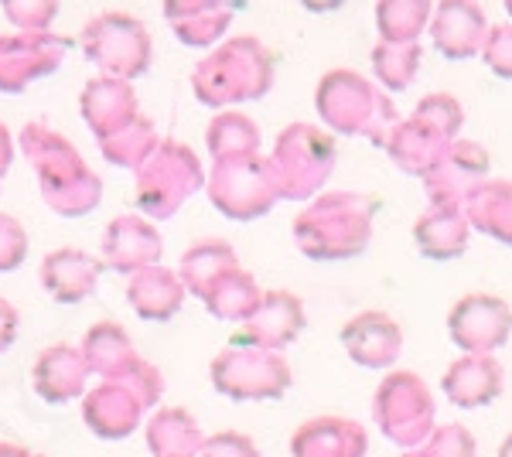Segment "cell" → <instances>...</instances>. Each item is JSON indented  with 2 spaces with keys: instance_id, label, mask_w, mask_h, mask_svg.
Wrapping results in <instances>:
<instances>
[{
  "instance_id": "4316f807",
  "label": "cell",
  "mask_w": 512,
  "mask_h": 457,
  "mask_svg": "<svg viewBox=\"0 0 512 457\" xmlns=\"http://www.w3.org/2000/svg\"><path fill=\"white\" fill-rule=\"evenodd\" d=\"M420 457H478L475 434L465 423H437L427 444L417 451Z\"/></svg>"
},
{
  "instance_id": "ffe728a7",
  "label": "cell",
  "mask_w": 512,
  "mask_h": 457,
  "mask_svg": "<svg viewBox=\"0 0 512 457\" xmlns=\"http://www.w3.org/2000/svg\"><path fill=\"white\" fill-rule=\"evenodd\" d=\"M434 7L427 0H383L376 4V31L379 41H420L427 28H431Z\"/></svg>"
},
{
  "instance_id": "5bb4252c",
  "label": "cell",
  "mask_w": 512,
  "mask_h": 457,
  "mask_svg": "<svg viewBox=\"0 0 512 457\" xmlns=\"http://www.w3.org/2000/svg\"><path fill=\"white\" fill-rule=\"evenodd\" d=\"M451 144L454 140L444 137L441 130H434L431 123L417 120V116H407V120H400L390 130L383 151L403 174L424 181L427 174L437 171V164L448 157Z\"/></svg>"
},
{
  "instance_id": "f1b7e54d",
  "label": "cell",
  "mask_w": 512,
  "mask_h": 457,
  "mask_svg": "<svg viewBox=\"0 0 512 457\" xmlns=\"http://www.w3.org/2000/svg\"><path fill=\"white\" fill-rule=\"evenodd\" d=\"M482 62L489 65L499 79H512V21L492 24L489 38L482 48Z\"/></svg>"
},
{
  "instance_id": "cb8c5ba5",
  "label": "cell",
  "mask_w": 512,
  "mask_h": 457,
  "mask_svg": "<svg viewBox=\"0 0 512 457\" xmlns=\"http://www.w3.org/2000/svg\"><path fill=\"white\" fill-rule=\"evenodd\" d=\"M209 144L216 147V154L222 161H229V157H253L256 144H260V130H256V123L246 120V116L226 113L212 123Z\"/></svg>"
},
{
  "instance_id": "44dd1931",
  "label": "cell",
  "mask_w": 512,
  "mask_h": 457,
  "mask_svg": "<svg viewBox=\"0 0 512 457\" xmlns=\"http://www.w3.org/2000/svg\"><path fill=\"white\" fill-rule=\"evenodd\" d=\"M260 290H256L253 277L243 270H233L226 273V277L219 280L216 287L205 294V304H209V311L216 314V318H226V321H246L250 314L256 311V304H260Z\"/></svg>"
},
{
  "instance_id": "d6a6232c",
  "label": "cell",
  "mask_w": 512,
  "mask_h": 457,
  "mask_svg": "<svg viewBox=\"0 0 512 457\" xmlns=\"http://www.w3.org/2000/svg\"><path fill=\"white\" fill-rule=\"evenodd\" d=\"M400 457H420V454H417V451H403Z\"/></svg>"
},
{
  "instance_id": "ba28073f",
  "label": "cell",
  "mask_w": 512,
  "mask_h": 457,
  "mask_svg": "<svg viewBox=\"0 0 512 457\" xmlns=\"http://www.w3.org/2000/svg\"><path fill=\"white\" fill-rule=\"evenodd\" d=\"M448 338L461 355H495L512 338V304L499 294H465L448 311Z\"/></svg>"
},
{
  "instance_id": "ac0fdd59",
  "label": "cell",
  "mask_w": 512,
  "mask_h": 457,
  "mask_svg": "<svg viewBox=\"0 0 512 457\" xmlns=\"http://www.w3.org/2000/svg\"><path fill=\"white\" fill-rule=\"evenodd\" d=\"M198 188V164L195 157L188 151H181V147H164V154L158 157V171H154L151 185V205L154 212H171L181 198L188 195V191Z\"/></svg>"
},
{
  "instance_id": "83f0119b",
  "label": "cell",
  "mask_w": 512,
  "mask_h": 457,
  "mask_svg": "<svg viewBox=\"0 0 512 457\" xmlns=\"http://www.w3.org/2000/svg\"><path fill=\"white\" fill-rule=\"evenodd\" d=\"M229 24V11L226 7H185V14H181V38L195 41V45H202V41H212L219 35L222 28Z\"/></svg>"
},
{
  "instance_id": "52a82bcc",
  "label": "cell",
  "mask_w": 512,
  "mask_h": 457,
  "mask_svg": "<svg viewBox=\"0 0 512 457\" xmlns=\"http://www.w3.org/2000/svg\"><path fill=\"white\" fill-rule=\"evenodd\" d=\"M212 198L233 219H256L267 215L280 198L270 157H229L219 161L212 174Z\"/></svg>"
},
{
  "instance_id": "3957f363",
  "label": "cell",
  "mask_w": 512,
  "mask_h": 457,
  "mask_svg": "<svg viewBox=\"0 0 512 457\" xmlns=\"http://www.w3.org/2000/svg\"><path fill=\"white\" fill-rule=\"evenodd\" d=\"M373 417L379 434L400 451H420L437 427V403L424 376L390 369L373 393Z\"/></svg>"
},
{
  "instance_id": "1f68e13d",
  "label": "cell",
  "mask_w": 512,
  "mask_h": 457,
  "mask_svg": "<svg viewBox=\"0 0 512 457\" xmlns=\"http://www.w3.org/2000/svg\"><path fill=\"white\" fill-rule=\"evenodd\" d=\"M506 14H509V21H512V0H506Z\"/></svg>"
},
{
  "instance_id": "484cf974",
  "label": "cell",
  "mask_w": 512,
  "mask_h": 457,
  "mask_svg": "<svg viewBox=\"0 0 512 457\" xmlns=\"http://www.w3.org/2000/svg\"><path fill=\"white\" fill-rule=\"evenodd\" d=\"M410 116H417V120L431 123L434 130H441V134L451 137V140H458L461 137V127H465V106H461V99L451 96V93H431V96H424L414 106V113H410Z\"/></svg>"
},
{
  "instance_id": "8fae6325",
  "label": "cell",
  "mask_w": 512,
  "mask_h": 457,
  "mask_svg": "<svg viewBox=\"0 0 512 457\" xmlns=\"http://www.w3.org/2000/svg\"><path fill=\"white\" fill-rule=\"evenodd\" d=\"M308 314H304L301 297L291 290H270L260 297L256 311L243 321V331L236 335L233 345H253L267 348V352H284L287 345H294L301 338Z\"/></svg>"
},
{
  "instance_id": "30bf717a",
  "label": "cell",
  "mask_w": 512,
  "mask_h": 457,
  "mask_svg": "<svg viewBox=\"0 0 512 457\" xmlns=\"http://www.w3.org/2000/svg\"><path fill=\"white\" fill-rule=\"evenodd\" d=\"M338 342L362 369H393L403 355V328L390 311H359L338 331Z\"/></svg>"
},
{
  "instance_id": "5b68a950",
  "label": "cell",
  "mask_w": 512,
  "mask_h": 457,
  "mask_svg": "<svg viewBox=\"0 0 512 457\" xmlns=\"http://www.w3.org/2000/svg\"><path fill=\"white\" fill-rule=\"evenodd\" d=\"M195 86L205 103L216 106L239 103V99H260L274 86V55L256 38L229 41L216 58L198 65Z\"/></svg>"
},
{
  "instance_id": "f546056e",
  "label": "cell",
  "mask_w": 512,
  "mask_h": 457,
  "mask_svg": "<svg viewBox=\"0 0 512 457\" xmlns=\"http://www.w3.org/2000/svg\"><path fill=\"white\" fill-rule=\"evenodd\" d=\"M202 457H260L250 437L243 434H219L202 447Z\"/></svg>"
},
{
  "instance_id": "d6986e66",
  "label": "cell",
  "mask_w": 512,
  "mask_h": 457,
  "mask_svg": "<svg viewBox=\"0 0 512 457\" xmlns=\"http://www.w3.org/2000/svg\"><path fill=\"white\" fill-rule=\"evenodd\" d=\"M420 58H424L420 41H407V45H400V41H376L369 62H373V76L379 86L386 93H400V89H407L417 79Z\"/></svg>"
},
{
  "instance_id": "603a6c76",
  "label": "cell",
  "mask_w": 512,
  "mask_h": 457,
  "mask_svg": "<svg viewBox=\"0 0 512 457\" xmlns=\"http://www.w3.org/2000/svg\"><path fill=\"white\" fill-rule=\"evenodd\" d=\"M236 270V260L229 253L226 243H205L188 253L185 260V284L195 290V294H209L212 287L219 284L226 273Z\"/></svg>"
},
{
  "instance_id": "277c9868",
  "label": "cell",
  "mask_w": 512,
  "mask_h": 457,
  "mask_svg": "<svg viewBox=\"0 0 512 457\" xmlns=\"http://www.w3.org/2000/svg\"><path fill=\"white\" fill-rule=\"evenodd\" d=\"M338 147L335 137L325 134L315 123H291L277 137L270 168H274L280 198L291 202H311L318 198L335 174Z\"/></svg>"
},
{
  "instance_id": "e0dca14e",
  "label": "cell",
  "mask_w": 512,
  "mask_h": 457,
  "mask_svg": "<svg viewBox=\"0 0 512 457\" xmlns=\"http://www.w3.org/2000/svg\"><path fill=\"white\" fill-rule=\"evenodd\" d=\"M465 215L472 229L502 246H512V178H489L468 198Z\"/></svg>"
},
{
  "instance_id": "9c48e42d",
  "label": "cell",
  "mask_w": 512,
  "mask_h": 457,
  "mask_svg": "<svg viewBox=\"0 0 512 457\" xmlns=\"http://www.w3.org/2000/svg\"><path fill=\"white\" fill-rule=\"evenodd\" d=\"M492 171V157L478 140L458 137L451 144L448 157L437 164V171H431L424 178L427 191V205H448V209H465L468 198L489 181Z\"/></svg>"
},
{
  "instance_id": "7402d4cb",
  "label": "cell",
  "mask_w": 512,
  "mask_h": 457,
  "mask_svg": "<svg viewBox=\"0 0 512 457\" xmlns=\"http://www.w3.org/2000/svg\"><path fill=\"white\" fill-rule=\"evenodd\" d=\"M151 447L164 457H192L202 447V434L185 410H164L151 427Z\"/></svg>"
},
{
  "instance_id": "2e32d148",
  "label": "cell",
  "mask_w": 512,
  "mask_h": 457,
  "mask_svg": "<svg viewBox=\"0 0 512 457\" xmlns=\"http://www.w3.org/2000/svg\"><path fill=\"white\" fill-rule=\"evenodd\" d=\"M472 239V222L465 209H448V205H427L414 222V243L420 256L434 263L458 260Z\"/></svg>"
},
{
  "instance_id": "7c38bea8",
  "label": "cell",
  "mask_w": 512,
  "mask_h": 457,
  "mask_svg": "<svg viewBox=\"0 0 512 457\" xmlns=\"http://www.w3.org/2000/svg\"><path fill=\"white\" fill-rule=\"evenodd\" d=\"M489 18L478 4L468 0H444L434 7L431 18V45L437 55H444L448 62H465V58L482 55L485 38H489Z\"/></svg>"
},
{
  "instance_id": "7a4b0ae2",
  "label": "cell",
  "mask_w": 512,
  "mask_h": 457,
  "mask_svg": "<svg viewBox=\"0 0 512 457\" xmlns=\"http://www.w3.org/2000/svg\"><path fill=\"white\" fill-rule=\"evenodd\" d=\"M315 106L328 130L342 137H362L376 147H383L390 130L400 123L393 96L376 79L355 69L325 72L315 89Z\"/></svg>"
},
{
  "instance_id": "6da1fadb",
  "label": "cell",
  "mask_w": 512,
  "mask_h": 457,
  "mask_svg": "<svg viewBox=\"0 0 512 457\" xmlns=\"http://www.w3.org/2000/svg\"><path fill=\"white\" fill-rule=\"evenodd\" d=\"M379 202L366 191H321L294 219V243L308 260L342 263L373 243Z\"/></svg>"
},
{
  "instance_id": "4fadbf2b",
  "label": "cell",
  "mask_w": 512,
  "mask_h": 457,
  "mask_svg": "<svg viewBox=\"0 0 512 457\" xmlns=\"http://www.w3.org/2000/svg\"><path fill=\"white\" fill-rule=\"evenodd\" d=\"M441 389L458 410L492 406L506 389V372L495 355H458L441 376Z\"/></svg>"
},
{
  "instance_id": "8992f818",
  "label": "cell",
  "mask_w": 512,
  "mask_h": 457,
  "mask_svg": "<svg viewBox=\"0 0 512 457\" xmlns=\"http://www.w3.org/2000/svg\"><path fill=\"white\" fill-rule=\"evenodd\" d=\"M212 382L233 400H280L291 389V365L280 352L233 345L212 362Z\"/></svg>"
},
{
  "instance_id": "d4e9b609",
  "label": "cell",
  "mask_w": 512,
  "mask_h": 457,
  "mask_svg": "<svg viewBox=\"0 0 512 457\" xmlns=\"http://www.w3.org/2000/svg\"><path fill=\"white\" fill-rule=\"evenodd\" d=\"M181 284L171 273H147L137 284V307L147 318H171L181 304Z\"/></svg>"
},
{
  "instance_id": "9a60e30c",
  "label": "cell",
  "mask_w": 512,
  "mask_h": 457,
  "mask_svg": "<svg viewBox=\"0 0 512 457\" xmlns=\"http://www.w3.org/2000/svg\"><path fill=\"white\" fill-rule=\"evenodd\" d=\"M369 434L352 417H325L304 420L291 437V457H366Z\"/></svg>"
},
{
  "instance_id": "4dcf8cb0",
  "label": "cell",
  "mask_w": 512,
  "mask_h": 457,
  "mask_svg": "<svg viewBox=\"0 0 512 457\" xmlns=\"http://www.w3.org/2000/svg\"><path fill=\"white\" fill-rule=\"evenodd\" d=\"M495 457H512V434L502 437V444H499V454Z\"/></svg>"
}]
</instances>
